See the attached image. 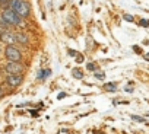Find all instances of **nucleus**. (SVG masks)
<instances>
[{
  "mask_svg": "<svg viewBox=\"0 0 149 134\" xmlns=\"http://www.w3.org/2000/svg\"><path fill=\"white\" fill-rule=\"evenodd\" d=\"M145 58H146V60H149V54H145Z\"/></svg>",
  "mask_w": 149,
  "mask_h": 134,
  "instance_id": "aec40b11",
  "label": "nucleus"
},
{
  "mask_svg": "<svg viewBox=\"0 0 149 134\" xmlns=\"http://www.w3.org/2000/svg\"><path fill=\"white\" fill-rule=\"evenodd\" d=\"M5 70L8 73V76H21V73L24 72V66L21 63H8Z\"/></svg>",
  "mask_w": 149,
  "mask_h": 134,
  "instance_id": "20e7f679",
  "label": "nucleus"
},
{
  "mask_svg": "<svg viewBox=\"0 0 149 134\" xmlns=\"http://www.w3.org/2000/svg\"><path fill=\"white\" fill-rule=\"evenodd\" d=\"M3 95H5V93H3V89H2V88H0V99H2V98H3Z\"/></svg>",
  "mask_w": 149,
  "mask_h": 134,
  "instance_id": "a211bd4d",
  "label": "nucleus"
},
{
  "mask_svg": "<svg viewBox=\"0 0 149 134\" xmlns=\"http://www.w3.org/2000/svg\"><path fill=\"white\" fill-rule=\"evenodd\" d=\"M142 26H149V21L148 19H140V22H139Z\"/></svg>",
  "mask_w": 149,
  "mask_h": 134,
  "instance_id": "dca6fc26",
  "label": "nucleus"
},
{
  "mask_svg": "<svg viewBox=\"0 0 149 134\" xmlns=\"http://www.w3.org/2000/svg\"><path fill=\"white\" fill-rule=\"evenodd\" d=\"M69 54H70V55H76V52H74L73 50H69Z\"/></svg>",
  "mask_w": 149,
  "mask_h": 134,
  "instance_id": "6ab92c4d",
  "label": "nucleus"
},
{
  "mask_svg": "<svg viewBox=\"0 0 149 134\" xmlns=\"http://www.w3.org/2000/svg\"><path fill=\"white\" fill-rule=\"evenodd\" d=\"M76 61L78 63H82L84 61V55L82 54H76Z\"/></svg>",
  "mask_w": 149,
  "mask_h": 134,
  "instance_id": "f3484780",
  "label": "nucleus"
},
{
  "mask_svg": "<svg viewBox=\"0 0 149 134\" xmlns=\"http://www.w3.org/2000/svg\"><path fill=\"white\" fill-rule=\"evenodd\" d=\"M9 5H10V0H0V6H2V8L8 9Z\"/></svg>",
  "mask_w": 149,
  "mask_h": 134,
  "instance_id": "f8f14e48",
  "label": "nucleus"
},
{
  "mask_svg": "<svg viewBox=\"0 0 149 134\" xmlns=\"http://www.w3.org/2000/svg\"><path fill=\"white\" fill-rule=\"evenodd\" d=\"M22 25V18L15 13L12 9H5L2 12V18H0V26L3 29H9V26H21Z\"/></svg>",
  "mask_w": 149,
  "mask_h": 134,
  "instance_id": "f257e3e1",
  "label": "nucleus"
},
{
  "mask_svg": "<svg viewBox=\"0 0 149 134\" xmlns=\"http://www.w3.org/2000/svg\"><path fill=\"white\" fill-rule=\"evenodd\" d=\"M51 75V72L48 70V69H45V70H41L40 73H38V79H45V77H48Z\"/></svg>",
  "mask_w": 149,
  "mask_h": 134,
  "instance_id": "9d476101",
  "label": "nucleus"
},
{
  "mask_svg": "<svg viewBox=\"0 0 149 134\" xmlns=\"http://www.w3.org/2000/svg\"><path fill=\"white\" fill-rule=\"evenodd\" d=\"M0 41L8 44V45H13V42H16L15 34L10 29H2L0 31Z\"/></svg>",
  "mask_w": 149,
  "mask_h": 134,
  "instance_id": "39448f33",
  "label": "nucleus"
},
{
  "mask_svg": "<svg viewBox=\"0 0 149 134\" xmlns=\"http://www.w3.org/2000/svg\"><path fill=\"white\" fill-rule=\"evenodd\" d=\"M123 19H124V21H127V22H133V21H134V19H133V16H130V15H124V16H123Z\"/></svg>",
  "mask_w": 149,
  "mask_h": 134,
  "instance_id": "4468645a",
  "label": "nucleus"
},
{
  "mask_svg": "<svg viewBox=\"0 0 149 134\" xmlns=\"http://www.w3.org/2000/svg\"><path fill=\"white\" fill-rule=\"evenodd\" d=\"M104 89H105L107 92H116V90H117V85L113 83V82H110V83H104Z\"/></svg>",
  "mask_w": 149,
  "mask_h": 134,
  "instance_id": "6e6552de",
  "label": "nucleus"
},
{
  "mask_svg": "<svg viewBox=\"0 0 149 134\" xmlns=\"http://www.w3.org/2000/svg\"><path fill=\"white\" fill-rule=\"evenodd\" d=\"M95 77H97L98 80H104L105 75H104V73H95Z\"/></svg>",
  "mask_w": 149,
  "mask_h": 134,
  "instance_id": "2eb2a0df",
  "label": "nucleus"
},
{
  "mask_svg": "<svg viewBox=\"0 0 149 134\" xmlns=\"http://www.w3.org/2000/svg\"><path fill=\"white\" fill-rule=\"evenodd\" d=\"M72 75H73V77H76V79H84V73L79 69H73L72 70Z\"/></svg>",
  "mask_w": 149,
  "mask_h": 134,
  "instance_id": "1a4fd4ad",
  "label": "nucleus"
},
{
  "mask_svg": "<svg viewBox=\"0 0 149 134\" xmlns=\"http://www.w3.org/2000/svg\"><path fill=\"white\" fill-rule=\"evenodd\" d=\"M9 9H12L15 13H18L22 19H25L31 15V6L26 0H10Z\"/></svg>",
  "mask_w": 149,
  "mask_h": 134,
  "instance_id": "f03ea898",
  "label": "nucleus"
},
{
  "mask_svg": "<svg viewBox=\"0 0 149 134\" xmlns=\"http://www.w3.org/2000/svg\"><path fill=\"white\" fill-rule=\"evenodd\" d=\"M5 57L9 60V63H21L22 54L15 45H8L5 48Z\"/></svg>",
  "mask_w": 149,
  "mask_h": 134,
  "instance_id": "7ed1b4c3",
  "label": "nucleus"
},
{
  "mask_svg": "<svg viewBox=\"0 0 149 134\" xmlns=\"http://www.w3.org/2000/svg\"><path fill=\"white\" fill-rule=\"evenodd\" d=\"M148 117H149V112H148Z\"/></svg>",
  "mask_w": 149,
  "mask_h": 134,
  "instance_id": "412c9836",
  "label": "nucleus"
},
{
  "mask_svg": "<svg viewBox=\"0 0 149 134\" xmlns=\"http://www.w3.org/2000/svg\"><path fill=\"white\" fill-rule=\"evenodd\" d=\"M132 118H133L134 121H139V122H146V121H145L142 117H137V115H132Z\"/></svg>",
  "mask_w": 149,
  "mask_h": 134,
  "instance_id": "ddd939ff",
  "label": "nucleus"
},
{
  "mask_svg": "<svg viewBox=\"0 0 149 134\" xmlns=\"http://www.w3.org/2000/svg\"><path fill=\"white\" fill-rule=\"evenodd\" d=\"M22 76H8L6 77V85L9 86V88H18V86H21L22 85Z\"/></svg>",
  "mask_w": 149,
  "mask_h": 134,
  "instance_id": "423d86ee",
  "label": "nucleus"
},
{
  "mask_svg": "<svg viewBox=\"0 0 149 134\" xmlns=\"http://www.w3.org/2000/svg\"><path fill=\"white\" fill-rule=\"evenodd\" d=\"M15 39H16V42L21 44V45H26V44L29 42V37H28V34H25V32H18V34H15Z\"/></svg>",
  "mask_w": 149,
  "mask_h": 134,
  "instance_id": "0eeeda50",
  "label": "nucleus"
},
{
  "mask_svg": "<svg viewBox=\"0 0 149 134\" xmlns=\"http://www.w3.org/2000/svg\"><path fill=\"white\" fill-rule=\"evenodd\" d=\"M86 69H88V70H91V72H97L98 67H97V64H95V63H88Z\"/></svg>",
  "mask_w": 149,
  "mask_h": 134,
  "instance_id": "9b49d317",
  "label": "nucleus"
}]
</instances>
